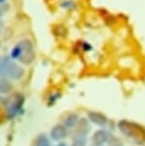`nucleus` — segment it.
Returning a JSON list of instances; mask_svg holds the SVG:
<instances>
[{
  "label": "nucleus",
  "mask_w": 145,
  "mask_h": 146,
  "mask_svg": "<svg viewBox=\"0 0 145 146\" xmlns=\"http://www.w3.org/2000/svg\"><path fill=\"white\" fill-rule=\"evenodd\" d=\"M119 131L125 137L136 145L145 144V127L135 121L129 119H120L117 125Z\"/></svg>",
  "instance_id": "obj_1"
},
{
  "label": "nucleus",
  "mask_w": 145,
  "mask_h": 146,
  "mask_svg": "<svg viewBox=\"0 0 145 146\" xmlns=\"http://www.w3.org/2000/svg\"><path fill=\"white\" fill-rule=\"evenodd\" d=\"M35 57L34 48L32 41L23 39L16 44L11 52V58L16 59L22 64L29 65L34 61Z\"/></svg>",
  "instance_id": "obj_2"
},
{
  "label": "nucleus",
  "mask_w": 145,
  "mask_h": 146,
  "mask_svg": "<svg viewBox=\"0 0 145 146\" xmlns=\"http://www.w3.org/2000/svg\"><path fill=\"white\" fill-rule=\"evenodd\" d=\"M24 74V69L13 61V59L4 57L0 60V76L9 79L18 80L23 78Z\"/></svg>",
  "instance_id": "obj_3"
},
{
  "label": "nucleus",
  "mask_w": 145,
  "mask_h": 146,
  "mask_svg": "<svg viewBox=\"0 0 145 146\" xmlns=\"http://www.w3.org/2000/svg\"><path fill=\"white\" fill-rule=\"evenodd\" d=\"M24 102H25V98L19 93H15L4 98L2 105L5 108L8 119H12L20 113Z\"/></svg>",
  "instance_id": "obj_4"
},
{
  "label": "nucleus",
  "mask_w": 145,
  "mask_h": 146,
  "mask_svg": "<svg viewBox=\"0 0 145 146\" xmlns=\"http://www.w3.org/2000/svg\"><path fill=\"white\" fill-rule=\"evenodd\" d=\"M87 118L91 123L101 128H105L110 124V119L107 117V115L97 111H88Z\"/></svg>",
  "instance_id": "obj_5"
},
{
  "label": "nucleus",
  "mask_w": 145,
  "mask_h": 146,
  "mask_svg": "<svg viewBox=\"0 0 145 146\" xmlns=\"http://www.w3.org/2000/svg\"><path fill=\"white\" fill-rule=\"evenodd\" d=\"M111 132H109L106 128L97 129L92 136V144L93 146H102L107 143L109 135Z\"/></svg>",
  "instance_id": "obj_6"
},
{
  "label": "nucleus",
  "mask_w": 145,
  "mask_h": 146,
  "mask_svg": "<svg viewBox=\"0 0 145 146\" xmlns=\"http://www.w3.org/2000/svg\"><path fill=\"white\" fill-rule=\"evenodd\" d=\"M68 129L62 124H56L54 125L50 132V139L54 141H61L65 139L68 137Z\"/></svg>",
  "instance_id": "obj_7"
},
{
  "label": "nucleus",
  "mask_w": 145,
  "mask_h": 146,
  "mask_svg": "<svg viewBox=\"0 0 145 146\" xmlns=\"http://www.w3.org/2000/svg\"><path fill=\"white\" fill-rule=\"evenodd\" d=\"M91 123L87 117H80L78 122L76 123L75 127L73 128V135H79V136L88 137L91 132Z\"/></svg>",
  "instance_id": "obj_8"
},
{
  "label": "nucleus",
  "mask_w": 145,
  "mask_h": 146,
  "mask_svg": "<svg viewBox=\"0 0 145 146\" xmlns=\"http://www.w3.org/2000/svg\"><path fill=\"white\" fill-rule=\"evenodd\" d=\"M79 118L80 117H79V115L76 114V113H70V114L66 115V117H64L62 124H63L68 130L73 129L75 127L76 123L78 122Z\"/></svg>",
  "instance_id": "obj_9"
},
{
  "label": "nucleus",
  "mask_w": 145,
  "mask_h": 146,
  "mask_svg": "<svg viewBox=\"0 0 145 146\" xmlns=\"http://www.w3.org/2000/svg\"><path fill=\"white\" fill-rule=\"evenodd\" d=\"M32 146H51L50 139L47 135L40 134L34 139Z\"/></svg>",
  "instance_id": "obj_10"
},
{
  "label": "nucleus",
  "mask_w": 145,
  "mask_h": 146,
  "mask_svg": "<svg viewBox=\"0 0 145 146\" xmlns=\"http://www.w3.org/2000/svg\"><path fill=\"white\" fill-rule=\"evenodd\" d=\"M13 90V84L9 79L0 76V94H9Z\"/></svg>",
  "instance_id": "obj_11"
},
{
  "label": "nucleus",
  "mask_w": 145,
  "mask_h": 146,
  "mask_svg": "<svg viewBox=\"0 0 145 146\" xmlns=\"http://www.w3.org/2000/svg\"><path fill=\"white\" fill-rule=\"evenodd\" d=\"M87 142H88V137L73 135L71 146H87Z\"/></svg>",
  "instance_id": "obj_12"
},
{
  "label": "nucleus",
  "mask_w": 145,
  "mask_h": 146,
  "mask_svg": "<svg viewBox=\"0 0 145 146\" xmlns=\"http://www.w3.org/2000/svg\"><path fill=\"white\" fill-rule=\"evenodd\" d=\"M106 144H107V146H125L124 141L119 137H117V135L113 133H110V135H109Z\"/></svg>",
  "instance_id": "obj_13"
},
{
  "label": "nucleus",
  "mask_w": 145,
  "mask_h": 146,
  "mask_svg": "<svg viewBox=\"0 0 145 146\" xmlns=\"http://www.w3.org/2000/svg\"><path fill=\"white\" fill-rule=\"evenodd\" d=\"M59 94H54V95H52L50 98H49V105H53V104L56 102V101L59 98Z\"/></svg>",
  "instance_id": "obj_14"
},
{
  "label": "nucleus",
  "mask_w": 145,
  "mask_h": 146,
  "mask_svg": "<svg viewBox=\"0 0 145 146\" xmlns=\"http://www.w3.org/2000/svg\"><path fill=\"white\" fill-rule=\"evenodd\" d=\"M61 6L64 7V8H72L73 6V2H72V1H65L64 3H62Z\"/></svg>",
  "instance_id": "obj_15"
},
{
  "label": "nucleus",
  "mask_w": 145,
  "mask_h": 146,
  "mask_svg": "<svg viewBox=\"0 0 145 146\" xmlns=\"http://www.w3.org/2000/svg\"><path fill=\"white\" fill-rule=\"evenodd\" d=\"M56 146H69V145H68L66 142H59V143H57Z\"/></svg>",
  "instance_id": "obj_16"
},
{
  "label": "nucleus",
  "mask_w": 145,
  "mask_h": 146,
  "mask_svg": "<svg viewBox=\"0 0 145 146\" xmlns=\"http://www.w3.org/2000/svg\"><path fill=\"white\" fill-rule=\"evenodd\" d=\"M3 100H4V98L0 96V105H1V104H3Z\"/></svg>",
  "instance_id": "obj_17"
},
{
  "label": "nucleus",
  "mask_w": 145,
  "mask_h": 146,
  "mask_svg": "<svg viewBox=\"0 0 145 146\" xmlns=\"http://www.w3.org/2000/svg\"><path fill=\"white\" fill-rule=\"evenodd\" d=\"M0 30H1V23H0Z\"/></svg>",
  "instance_id": "obj_18"
},
{
  "label": "nucleus",
  "mask_w": 145,
  "mask_h": 146,
  "mask_svg": "<svg viewBox=\"0 0 145 146\" xmlns=\"http://www.w3.org/2000/svg\"><path fill=\"white\" fill-rule=\"evenodd\" d=\"M142 146H145V144H144V145H142Z\"/></svg>",
  "instance_id": "obj_19"
},
{
  "label": "nucleus",
  "mask_w": 145,
  "mask_h": 146,
  "mask_svg": "<svg viewBox=\"0 0 145 146\" xmlns=\"http://www.w3.org/2000/svg\"><path fill=\"white\" fill-rule=\"evenodd\" d=\"M102 146H105V145H102Z\"/></svg>",
  "instance_id": "obj_20"
}]
</instances>
